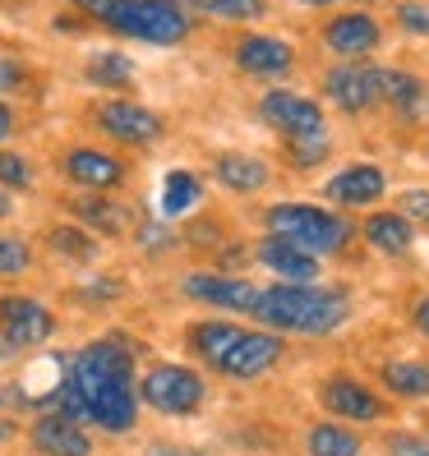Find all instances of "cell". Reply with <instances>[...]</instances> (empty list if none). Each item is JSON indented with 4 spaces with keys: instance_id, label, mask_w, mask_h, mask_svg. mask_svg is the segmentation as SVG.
Segmentation results:
<instances>
[{
    "instance_id": "cell-1",
    "label": "cell",
    "mask_w": 429,
    "mask_h": 456,
    "mask_svg": "<svg viewBox=\"0 0 429 456\" xmlns=\"http://www.w3.org/2000/svg\"><path fill=\"white\" fill-rule=\"evenodd\" d=\"M51 401H56V415H65L74 424L93 419L106 434L134 428L139 392H134V351L125 346V337H102V341L84 346L65 364V379Z\"/></svg>"
},
{
    "instance_id": "cell-2",
    "label": "cell",
    "mask_w": 429,
    "mask_h": 456,
    "mask_svg": "<svg viewBox=\"0 0 429 456\" xmlns=\"http://www.w3.org/2000/svg\"><path fill=\"white\" fill-rule=\"evenodd\" d=\"M254 323H263V332H305V337H328L337 332L346 318H351V300H346V290L337 286H263L259 300L250 309Z\"/></svg>"
},
{
    "instance_id": "cell-3",
    "label": "cell",
    "mask_w": 429,
    "mask_h": 456,
    "mask_svg": "<svg viewBox=\"0 0 429 456\" xmlns=\"http://www.w3.org/2000/svg\"><path fill=\"white\" fill-rule=\"evenodd\" d=\"M190 351L231 383H254L273 369L286 351V341L277 332H254V328H240L227 323V318H208V323L190 328Z\"/></svg>"
},
{
    "instance_id": "cell-4",
    "label": "cell",
    "mask_w": 429,
    "mask_h": 456,
    "mask_svg": "<svg viewBox=\"0 0 429 456\" xmlns=\"http://www.w3.org/2000/svg\"><path fill=\"white\" fill-rule=\"evenodd\" d=\"M263 226H268V235H277L314 258H328V254L346 249V240L356 235L342 212L318 208V203H273L263 212Z\"/></svg>"
},
{
    "instance_id": "cell-5",
    "label": "cell",
    "mask_w": 429,
    "mask_h": 456,
    "mask_svg": "<svg viewBox=\"0 0 429 456\" xmlns=\"http://www.w3.org/2000/svg\"><path fill=\"white\" fill-rule=\"evenodd\" d=\"M102 23L120 37L153 42V46H176L190 37V10L180 0H116L102 14Z\"/></svg>"
},
{
    "instance_id": "cell-6",
    "label": "cell",
    "mask_w": 429,
    "mask_h": 456,
    "mask_svg": "<svg viewBox=\"0 0 429 456\" xmlns=\"http://www.w3.org/2000/svg\"><path fill=\"white\" fill-rule=\"evenodd\" d=\"M139 396L157 415H194L203 406V379L185 364H153L139 383Z\"/></svg>"
},
{
    "instance_id": "cell-7",
    "label": "cell",
    "mask_w": 429,
    "mask_h": 456,
    "mask_svg": "<svg viewBox=\"0 0 429 456\" xmlns=\"http://www.w3.org/2000/svg\"><path fill=\"white\" fill-rule=\"evenodd\" d=\"M259 116H263L268 129H277L286 143H296V139H324V134H328L318 102H314V97H301V93H291V88L263 93Z\"/></svg>"
},
{
    "instance_id": "cell-8",
    "label": "cell",
    "mask_w": 429,
    "mask_h": 456,
    "mask_svg": "<svg viewBox=\"0 0 429 456\" xmlns=\"http://www.w3.org/2000/svg\"><path fill=\"white\" fill-rule=\"evenodd\" d=\"M324 93H328V102L337 106V111L360 116V111L384 102V69L365 65V61H337L324 74Z\"/></svg>"
},
{
    "instance_id": "cell-9",
    "label": "cell",
    "mask_w": 429,
    "mask_h": 456,
    "mask_svg": "<svg viewBox=\"0 0 429 456\" xmlns=\"http://www.w3.org/2000/svg\"><path fill=\"white\" fill-rule=\"evenodd\" d=\"M0 332L14 351H33L42 346L51 332H56V318H51L46 305H37L33 295H5L0 300Z\"/></svg>"
},
{
    "instance_id": "cell-10",
    "label": "cell",
    "mask_w": 429,
    "mask_h": 456,
    "mask_svg": "<svg viewBox=\"0 0 429 456\" xmlns=\"http://www.w3.org/2000/svg\"><path fill=\"white\" fill-rule=\"evenodd\" d=\"M318 396H324V411L337 415V419H346V424H379L388 415L384 401L374 396L365 383H356L351 373H333Z\"/></svg>"
},
{
    "instance_id": "cell-11",
    "label": "cell",
    "mask_w": 429,
    "mask_h": 456,
    "mask_svg": "<svg viewBox=\"0 0 429 456\" xmlns=\"http://www.w3.org/2000/svg\"><path fill=\"white\" fill-rule=\"evenodd\" d=\"M384 42V28L374 23V14L365 10H351V14H337L328 28H324V46L333 51L337 61H365L374 56Z\"/></svg>"
},
{
    "instance_id": "cell-12",
    "label": "cell",
    "mask_w": 429,
    "mask_h": 456,
    "mask_svg": "<svg viewBox=\"0 0 429 456\" xmlns=\"http://www.w3.org/2000/svg\"><path fill=\"white\" fill-rule=\"evenodd\" d=\"M235 65L254 78H282L296 69V46L273 33H245L235 42Z\"/></svg>"
},
{
    "instance_id": "cell-13",
    "label": "cell",
    "mask_w": 429,
    "mask_h": 456,
    "mask_svg": "<svg viewBox=\"0 0 429 456\" xmlns=\"http://www.w3.org/2000/svg\"><path fill=\"white\" fill-rule=\"evenodd\" d=\"M97 125L111 134L116 143H153L162 139V116L148 111L139 102H106L97 106Z\"/></svg>"
},
{
    "instance_id": "cell-14",
    "label": "cell",
    "mask_w": 429,
    "mask_h": 456,
    "mask_svg": "<svg viewBox=\"0 0 429 456\" xmlns=\"http://www.w3.org/2000/svg\"><path fill=\"white\" fill-rule=\"evenodd\" d=\"M259 290L263 286H254L245 277H185V295H190V300L218 305L227 314H250L254 300H259Z\"/></svg>"
},
{
    "instance_id": "cell-15",
    "label": "cell",
    "mask_w": 429,
    "mask_h": 456,
    "mask_svg": "<svg viewBox=\"0 0 429 456\" xmlns=\"http://www.w3.org/2000/svg\"><path fill=\"white\" fill-rule=\"evenodd\" d=\"M384 190H388V180L379 167H346L324 184V199L333 208H369L384 199Z\"/></svg>"
},
{
    "instance_id": "cell-16",
    "label": "cell",
    "mask_w": 429,
    "mask_h": 456,
    "mask_svg": "<svg viewBox=\"0 0 429 456\" xmlns=\"http://www.w3.org/2000/svg\"><path fill=\"white\" fill-rule=\"evenodd\" d=\"M259 263H263L277 281H286V286H309V281H318V258L305 254V249H296V245H286V240H277V235H268L263 245H259Z\"/></svg>"
},
{
    "instance_id": "cell-17",
    "label": "cell",
    "mask_w": 429,
    "mask_h": 456,
    "mask_svg": "<svg viewBox=\"0 0 429 456\" xmlns=\"http://www.w3.org/2000/svg\"><path fill=\"white\" fill-rule=\"evenodd\" d=\"M33 447L42 456H93V438L84 434V424H74L56 411H46L33 424Z\"/></svg>"
},
{
    "instance_id": "cell-18",
    "label": "cell",
    "mask_w": 429,
    "mask_h": 456,
    "mask_svg": "<svg viewBox=\"0 0 429 456\" xmlns=\"http://www.w3.org/2000/svg\"><path fill=\"white\" fill-rule=\"evenodd\" d=\"M65 175L74 184H84V190H116L125 180V167L102 148H70L65 152Z\"/></svg>"
},
{
    "instance_id": "cell-19",
    "label": "cell",
    "mask_w": 429,
    "mask_h": 456,
    "mask_svg": "<svg viewBox=\"0 0 429 456\" xmlns=\"http://www.w3.org/2000/svg\"><path fill=\"white\" fill-rule=\"evenodd\" d=\"M212 171H218V180L231 194H259L268 184V162L263 157H250V152H222L212 162Z\"/></svg>"
},
{
    "instance_id": "cell-20",
    "label": "cell",
    "mask_w": 429,
    "mask_h": 456,
    "mask_svg": "<svg viewBox=\"0 0 429 456\" xmlns=\"http://www.w3.org/2000/svg\"><path fill=\"white\" fill-rule=\"evenodd\" d=\"M425 93H429V84L420 74H411V69H384V102L392 106L401 120H420L425 116Z\"/></svg>"
},
{
    "instance_id": "cell-21",
    "label": "cell",
    "mask_w": 429,
    "mask_h": 456,
    "mask_svg": "<svg viewBox=\"0 0 429 456\" xmlns=\"http://www.w3.org/2000/svg\"><path fill=\"white\" fill-rule=\"evenodd\" d=\"M360 235H365L379 254H407V249L416 245V226L401 217V212H374V217L360 226Z\"/></svg>"
},
{
    "instance_id": "cell-22",
    "label": "cell",
    "mask_w": 429,
    "mask_h": 456,
    "mask_svg": "<svg viewBox=\"0 0 429 456\" xmlns=\"http://www.w3.org/2000/svg\"><path fill=\"white\" fill-rule=\"evenodd\" d=\"M305 452L309 456H360L365 447L346 424H314L309 438H305Z\"/></svg>"
},
{
    "instance_id": "cell-23",
    "label": "cell",
    "mask_w": 429,
    "mask_h": 456,
    "mask_svg": "<svg viewBox=\"0 0 429 456\" xmlns=\"http://www.w3.org/2000/svg\"><path fill=\"white\" fill-rule=\"evenodd\" d=\"M180 5L222 23H259L268 14V0H180Z\"/></svg>"
},
{
    "instance_id": "cell-24",
    "label": "cell",
    "mask_w": 429,
    "mask_h": 456,
    "mask_svg": "<svg viewBox=\"0 0 429 456\" xmlns=\"http://www.w3.org/2000/svg\"><path fill=\"white\" fill-rule=\"evenodd\" d=\"M384 383H388L392 396L420 401V396H429V364H420V360H392V364H384Z\"/></svg>"
},
{
    "instance_id": "cell-25",
    "label": "cell",
    "mask_w": 429,
    "mask_h": 456,
    "mask_svg": "<svg viewBox=\"0 0 429 456\" xmlns=\"http://www.w3.org/2000/svg\"><path fill=\"white\" fill-rule=\"evenodd\" d=\"M74 212L102 235H120L129 226V212L120 203H106V199H74Z\"/></svg>"
},
{
    "instance_id": "cell-26",
    "label": "cell",
    "mask_w": 429,
    "mask_h": 456,
    "mask_svg": "<svg viewBox=\"0 0 429 456\" xmlns=\"http://www.w3.org/2000/svg\"><path fill=\"white\" fill-rule=\"evenodd\" d=\"M88 84L97 88H129L134 84V65L120 56V51H97L88 61Z\"/></svg>"
},
{
    "instance_id": "cell-27",
    "label": "cell",
    "mask_w": 429,
    "mask_h": 456,
    "mask_svg": "<svg viewBox=\"0 0 429 456\" xmlns=\"http://www.w3.org/2000/svg\"><path fill=\"white\" fill-rule=\"evenodd\" d=\"M199 194H203L199 175H190V171H171L167 184H162V212H167V217H180V212H190V208L199 203Z\"/></svg>"
},
{
    "instance_id": "cell-28",
    "label": "cell",
    "mask_w": 429,
    "mask_h": 456,
    "mask_svg": "<svg viewBox=\"0 0 429 456\" xmlns=\"http://www.w3.org/2000/svg\"><path fill=\"white\" fill-rule=\"evenodd\" d=\"M33 267V249L19 235H0V277H23Z\"/></svg>"
},
{
    "instance_id": "cell-29",
    "label": "cell",
    "mask_w": 429,
    "mask_h": 456,
    "mask_svg": "<svg viewBox=\"0 0 429 456\" xmlns=\"http://www.w3.org/2000/svg\"><path fill=\"white\" fill-rule=\"evenodd\" d=\"M51 249L74 254V258H93V240L78 226H56V231H51Z\"/></svg>"
},
{
    "instance_id": "cell-30",
    "label": "cell",
    "mask_w": 429,
    "mask_h": 456,
    "mask_svg": "<svg viewBox=\"0 0 429 456\" xmlns=\"http://www.w3.org/2000/svg\"><path fill=\"white\" fill-rule=\"evenodd\" d=\"M286 152H291V167L309 171V167H318L328 157V134L324 139H296V143H286Z\"/></svg>"
},
{
    "instance_id": "cell-31",
    "label": "cell",
    "mask_w": 429,
    "mask_h": 456,
    "mask_svg": "<svg viewBox=\"0 0 429 456\" xmlns=\"http://www.w3.org/2000/svg\"><path fill=\"white\" fill-rule=\"evenodd\" d=\"M0 184H5V190H29V184H33V167L23 162L19 152H0Z\"/></svg>"
},
{
    "instance_id": "cell-32",
    "label": "cell",
    "mask_w": 429,
    "mask_h": 456,
    "mask_svg": "<svg viewBox=\"0 0 429 456\" xmlns=\"http://www.w3.org/2000/svg\"><path fill=\"white\" fill-rule=\"evenodd\" d=\"M397 23L407 33H416V37H429V5H420V0H401V5H397Z\"/></svg>"
},
{
    "instance_id": "cell-33",
    "label": "cell",
    "mask_w": 429,
    "mask_h": 456,
    "mask_svg": "<svg viewBox=\"0 0 429 456\" xmlns=\"http://www.w3.org/2000/svg\"><path fill=\"white\" fill-rule=\"evenodd\" d=\"M401 217H407L411 226H429V190H407L401 194Z\"/></svg>"
},
{
    "instance_id": "cell-34",
    "label": "cell",
    "mask_w": 429,
    "mask_h": 456,
    "mask_svg": "<svg viewBox=\"0 0 429 456\" xmlns=\"http://www.w3.org/2000/svg\"><path fill=\"white\" fill-rule=\"evenodd\" d=\"M388 456H429L425 434H388Z\"/></svg>"
},
{
    "instance_id": "cell-35",
    "label": "cell",
    "mask_w": 429,
    "mask_h": 456,
    "mask_svg": "<svg viewBox=\"0 0 429 456\" xmlns=\"http://www.w3.org/2000/svg\"><path fill=\"white\" fill-rule=\"evenodd\" d=\"M23 84H29V74H23V65H14V61H0V93H19Z\"/></svg>"
},
{
    "instance_id": "cell-36",
    "label": "cell",
    "mask_w": 429,
    "mask_h": 456,
    "mask_svg": "<svg viewBox=\"0 0 429 456\" xmlns=\"http://www.w3.org/2000/svg\"><path fill=\"white\" fill-rule=\"evenodd\" d=\"M148 456H203V452H194V447H167V443H153V447H148Z\"/></svg>"
},
{
    "instance_id": "cell-37",
    "label": "cell",
    "mask_w": 429,
    "mask_h": 456,
    "mask_svg": "<svg viewBox=\"0 0 429 456\" xmlns=\"http://www.w3.org/2000/svg\"><path fill=\"white\" fill-rule=\"evenodd\" d=\"M74 5H78V10H84V14H93V19H102L106 10H111V5H116V0H74Z\"/></svg>"
},
{
    "instance_id": "cell-38",
    "label": "cell",
    "mask_w": 429,
    "mask_h": 456,
    "mask_svg": "<svg viewBox=\"0 0 429 456\" xmlns=\"http://www.w3.org/2000/svg\"><path fill=\"white\" fill-rule=\"evenodd\" d=\"M411 318H416V328L429 337V295H425V300H416V314Z\"/></svg>"
},
{
    "instance_id": "cell-39",
    "label": "cell",
    "mask_w": 429,
    "mask_h": 456,
    "mask_svg": "<svg viewBox=\"0 0 429 456\" xmlns=\"http://www.w3.org/2000/svg\"><path fill=\"white\" fill-rule=\"evenodd\" d=\"M10 134H14V111L0 102V139H10Z\"/></svg>"
},
{
    "instance_id": "cell-40",
    "label": "cell",
    "mask_w": 429,
    "mask_h": 456,
    "mask_svg": "<svg viewBox=\"0 0 429 456\" xmlns=\"http://www.w3.org/2000/svg\"><path fill=\"white\" fill-rule=\"evenodd\" d=\"M10 208H14V203H10V194H5V184H0V217H10Z\"/></svg>"
},
{
    "instance_id": "cell-41",
    "label": "cell",
    "mask_w": 429,
    "mask_h": 456,
    "mask_svg": "<svg viewBox=\"0 0 429 456\" xmlns=\"http://www.w3.org/2000/svg\"><path fill=\"white\" fill-rule=\"evenodd\" d=\"M10 355H14V346L5 341V332H0V360H10Z\"/></svg>"
},
{
    "instance_id": "cell-42",
    "label": "cell",
    "mask_w": 429,
    "mask_h": 456,
    "mask_svg": "<svg viewBox=\"0 0 429 456\" xmlns=\"http://www.w3.org/2000/svg\"><path fill=\"white\" fill-rule=\"evenodd\" d=\"M301 5H314V10H328V5H337V0H301Z\"/></svg>"
},
{
    "instance_id": "cell-43",
    "label": "cell",
    "mask_w": 429,
    "mask_h": 456,
    "mask_svg": "<svg viewBox=\"0 0 429 456\" xmlns=\"http://www.w3.org/2000/svg\"><path fill=\"white\" fill-rule=\"evenodd\" d=\"M425 116H429V93H425Z\"/></svg>"
},
{
    "instance_id": "cell-44",
    "label": "cell",
    "mask_w": 429,
    "mask_h": 456,
    "mask_svg": "<svg viewBox=\"0 0 429 456\" xmlns=\"http://www.w3.org/2000/svg\"><path fill=\"white\" fill-rule=\"evenodd\" d=\"M0 411H5V392H0Z\"/></svg>"
}]
</instances>
